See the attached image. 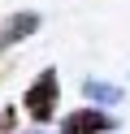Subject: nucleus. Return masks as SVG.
Here are the masks:
<instances>
[{"label":"nucleus","instance_id":"obj_1","mask_svg":"<svg viewBox=\"0 0 130 134\" xmlns=\"http://www.w3.org/2000/svg\"><path fill=\"white\" fill-rule=\"evenodd\" d=\"M56 99H61V82H56V69H43L39 78L30 82V91H26L22 108L30 113V121H52V113H56Z\"/></svg>","mask_w":130,"mask_h":134},{"label":"nucleus","instance_id":"obj_2","mask_svg":"<svg viewBox=\"0 0 130 134\" xmlns=\"http://www.w3.org/2000/svg\"><path fill=\"white\" fill-rule=\"evenodd\" d=\"M61 130L65 134H108L113 130V117L100 113V108H78V113H69L65 121H61Z\"/></svg>","mask_w":130,"mask_h":134},{"label":"nucleus","instance_id":"obj_3","mask_svg":"<svg viewBox=\"0 0 130 134\" xmlns=\"http://www.w3.org/2000/svg\"><path fill=\"white\" fill-rule=\"evenodd\" d=\"M35 30H39V13H13V18L0 26V48L22 43V39H30Z\"/></svg>","mask_w":130,"mask_h":134},{"label":"nucleus","instance_id":"obj_4","mask_svg":"<svg viewBox=\"0 0 130 134\" xmlns=\"http://www.w3.org/2000/svg\"><path fill=\"white\" fill-rule=\"evenodd\" d=\"M82 95L91 99V104H117V99H121V87H113V82H95V78H87V82H82Z\"/></svg>","mask_w":130,"mask_h":134},{"label":"nucleus","instance_id":"obj_5","mask_svg":"<svg viewBox=\"0 0 130 134\" xmlns=\"http://www.w3.org/2000/svg\"><path fill=\"white\" fill-rule=\"evenodd\" d=\"M4 125H9V117H0V130H4Z\"/></svg>","mask_w":130,"mask_h":134}]
</instances>
